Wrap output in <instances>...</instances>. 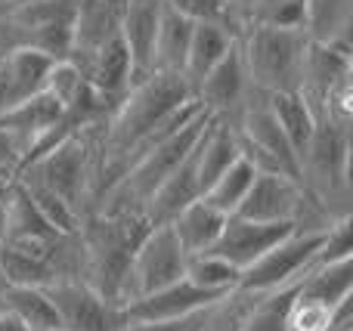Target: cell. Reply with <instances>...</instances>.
<instances>
[{
    "label": "cell",
    "mask_w": 353,
    "mask_h": 331,
    "mask_svg": "<svg viewBox=\"0 0 353 331\" xmlns=\"http://www.w3.org/2000/svg\"><path fill=\"white\" fill-rule=\"evenodd\" d=\"M0 331H28V328H25L12 313H6V310L0 307Z\"/></svg>",
    "instance_id": "30"
},
{
    "label": "cell",
    "mask_w": 353,
    "mask_h": 331,
    "mask_svg": "<svg viewBox=\"0 0 353 331\" xmlns=\"http://www.w3.org/2000/svg\"><path fill=\"white\" fill-rule=\"evenodd\" d=\"M165 3L168 0H124L121 37L130 50V59H134V84L152 74V43Z\"/></svg>",
    "instance_id": "15"
},
{
    "label": "cell",
    "mask_w": 353,
    "mask_h": 331,
    "mask_svg": "<svg viewBox=\"0 0 353 331\" xmlns=\"http://www.w3.org/2000/svg\"><path fill=\"white\" fill-rule=\"evenodd\" d=\"M353 257V233H350V217H341L335 220L329 229H325L323 248L316 251V260L313 266H329V264H341V260Z\"/></svg>",
    "instance_id": "27"
},
{
    "label": "cell",
    "mask_w": 353,
    "mask_h": 331,
    "mask_svg": "<svg viewBox=\"0 0 353 331\" xmlns=\"http://www.w3.org/2000/svg\"><path fill=\"white\" fill-rule=\"evenodd\" d=\"M0 273L6 279V288L10 285H16V288H50V285L59 282L50 260L31 257V254H22L6 245H0Z\"/></svg>",
    "instance_id": "23"
},
{
    "label": "cell",
    "mask_w": 353,
    "mask_h": 331,
    "mask_svg": "<svg viewBox=\"0 0 353 331\" xmlns=\"http://www.w3.org/2000/svg\"><path fill=\"white\" fill-rule=\"evenodd\" d=\"M186 251L180 248L171 226H152L149 235L140 242L130 260V279H128V307L140 297H149L155 291H165L171 285L186 279Z\"/></svg>",
    "instance_id": "6"
},
{
    "label": "cell",
    "mask_w": 353,
    "mask_h": 331,
    "mask_svg": "<svg viewBox=\"0 0 353 331\" xmlns=\"http://www.w3.org/2000/svg\"><path fill=\"white\" fill-rule=\"evenodd\" d=\"M53 59L34 50H12L0 59V115L43 93V81Z\"/></svg>",
    "instance_id": "13"
},
{
    "label": "cell",
    "mask_w": 353,
    "mask_h": 331,
    "mask_svg": "<svg viewBox=\"0 0 353 331\" xmlns=\"http://www.w3.org/2000/svg\"><path fill=\"white\" fill-rule=\"evenodd\" d=\"M220 297H226V295L201 291V288H195L189 279H183V282L171 285V288L134 301L130 307H124V313H128V325L130 322H168V319H183V316L195 313V310L211 307Z\"/></svg>",
    "instance_id": "14"
},
{
    "label": "cell",
    "mask_w": 353,
    "mask_h": 331,
    "mask_svg": "<svg viewBox=\"0 0 353 331\" xmlns=\"http://www.w3.org/2000/svg\"><path fill=\"white\" fill-rule=\"evenodd\" d=\"M59 331H62V328H59Z\"/></svg>",
    "instance_id": "35"
},
{
    "label": "cell",
    "mask_w": 353,
    "mask_h": 331,
    "mask_svg": "<svg viewBox=\"0 0 353 331\" xmlns=\"http://www.w3.org/2000/svg\"><path fill=\"white\" fill-rule=\"evenodd\" d=\"M103 134H105V127H87V130H78V134L65 136V140L56 142L50 152H43L41 158H34L28 167H22L19 177L37 180V183L47 186L50 192H56L68 208H74L81 217H87Z\"/></svg>",
    "instance_id": "4"
},
{
    "label": "cell",
    "mask_w": 353,
    "mask_h": 331,
    "mask_svg": "<svg viewBox=\"0 0 353 331\" xmlns=\"http://www.w3.org/2000/svg\"><path fill=\"white\" fill-rule=\"evenodd\" d=\"M168 226L174 229L180 248L186 251V257H199V254H211L217 245L220 233L226 226V214H220L217 208H211L208 202H192L174 217Z\"/></svg>",
    "instance_id": "17"
},
{
    "label": "cell",
    "mask_w": 353,
    "mask_h": 331,
    "mask_svg": "<svg viewBox=\"0 0 353 331\" xmlns=\"http://www.w3.org/2000/svg\"><path fill=\"white\" fill-rule=\"evenodd\" d=\"M84 78L90 81V87L97 93H103L112 103H121L124 93L134 87V59L130 50L121 37V28L112 31L103 43L90 53V59L81 65Z\"/></svg>",
    "instance_id": "12"
},
{
    "label": "cell",
    "mask_w": 353,
    "mask_h": 331,
    "mask_svg": "<svg viewBox=\"0 0 353 331\" xmlns=\"http://www.w3.org/2000/svg\"><path fill=\"white\" fill-rule=\"evenodd\" d=\"M186 279L201 291H211V295H230V291L239 288L242 273H239L236 266H230L226 260L214 257V254H199V257H189Z\"/></svg>",
    "instance_id": "25"
},
{
    "label": "cell",
    "mask_w": 353,
    "mask_h": 331,
    "mask_svg": "<svg viewBox=\"0 0 353 331\" xmlns=\"http://www.w3.org/2000/svg\"><path fill=\"white\" fill-rule=\"evenodd\" d=\"M143 214H90L81 223V282L112 307H128L130 260L149 235Z\"/></svg>",
    "instance_id": "1"
},
{
    "label": "cell",
    "mask_w": 353,
    "mask_h": 331,
    "mask_svg": "<svg viewBox=\"0 0 353 331\" xmlns=\"http://www.w3.org/2000/svg\"><path fill=\"white\" fill-rule=\"evenodd\" d=\"M12 3H19V0H0V10H6V6H12Z\"/></svg>",
    "instance_id": "32"
},
{
    "label": "cell",
    "mask_w": 353,
    "mask_h": 331,
    "mask_svg": "<svg viewBox=\"0 0 353 331\" xmlns=\"http://www.w3.org/2000/svg\"><path fill=\"white\" fill-rule=\"evenodd\" d=\"M0 59H3V53H0Z\"/></svg>",
    "instance_id": "34"
},
{
    "label": "cell",
    "mask_w": 353,
    "mask_h": 331,
    "mask_svg": "<svg viewBox=\"0 0 353 331\" xmlns=\"http://www.w3.org/2000/svg\"><path fill=\"white\" fill-rule=\"evenodd\" d=\"M254 177H257V171L242 158V155H239V158L232 161V164L226 167V171L220 173V177L205 189L201 202H208L211 208H217L220 214L232 217V214L239 211V204H242V198L248 195V189H251V183H254Z\"/></svg>",
    "instance_id": "22"
},
{
    "label": "cell",
    "mask_w": 353,
    "mask_h": 331,
    "mask_svg": "<svg viewBox=\"0 0 353 331\" xmlns=\"http://www.w3.org/2000/svg\"><path fill=\"white\" fill-rule=\"evenodd\" d=\"M59 316L62 331H124L128 328V313L121 307H112L109 301L87 288L81 279L56 282L43 288Z\"/></svg>",
    "instance_id": "7"
},
{
    "label": "cell",
    "mask_w": 353,
    "mask_h": 331,
    "mask_svg": "<svg viewBox=\"0 0 353 331\" xmlns=\"http://www.w3.org/2000/svg\"><path fill=\"white\" fill-rule=\"evenodd\" d=\"M325 229L319 233H301L294 229L288 239H282L276 248H270L257 264H251L239 279V291L248 295H270L285 285H294L316 260V251L323 248Z\"/></svg>",
    "instance_id": "5"
},
{
    "label": "cell",
    "mask_w": 353,
    "mask_h": 331,
    "mask_svg": "<svg viewBox=\"0 0 353 331\" xmlns=\"http://www.w3.org/2000/svg\"><path fill=\"white\" fill-rule=\"evenodd\" d=\"M307 208V192L298 180L282 173H257L248 195L242 198L239 211L232 217L254 223H294Z\"/></svg>",
    "instance_id": "8"
},
{
    "label": "cell",
    "mask_w": 353,
    "mask_h": 331,
    "mask_svg": "<svg viewBox=\"0 0 353 331\" xmlns=\"http://www.w3.org/2000/svg\"><path fill=\"white\" fill-rule=\"evenodd\" d=\"M301 186L332 217H350V124L316 118L310 146L301 158Z\"/></svg>",
    "instance_id": "2"
},
{
    "label": "cell",
    "mask_w": 353,
    "mask_h": 331,
    "mask_svg": "<svg viewBox=\"0 0 353 331\" xmlns=\"http://www.w3.org/2000/svg\"><path fill=\"white\" fill-rule=\"evenodd\" d=\"M3 288H6V279H3V273H0V295H3Z\"/></svg>",
    "instance_id": "33"
},
{
    "label": "cell",
    "mask_w": 353,
    "mask_h": 331,
    "mask_svg": "<svg viewBox=\"0 0 353 331\" xmlns=\"http://www.w3.org/2000/svg\"><path fill=\"white\" fill-rule=\"evenodd\" d=\"M313 43H350V0H304Z\"/></svg>",
    "instance_id": "21"
},
{
    "label": "cell",
    "mask_w": 353,
    "mask_h": 331,
    "mask_svg": "<svg viewBox=\"0 0 353 331\" xmlns=\"http://www.w3.org/2000/svg\"><path fill=\"white\" fill-rule=\"evenodd\" d=\"M192 28H195V19L183 16L180 10H174L171 3H165V12H161V22H159L155 43H152V72L180 74L183 78V65H186Z\"/></svg>",
    "instance_id": "18"
},
{
    "label": "cell",
    "mask_w": 353,
    "mask_h": 331,
    "mask_svg": "<svg viewBox=\"0 0 353 331\" xmlns=\"http://www.w3.org/2000/svg\"><path fill=\"white\" fill-rule=\"evenodd\" d=\"M307 47L310 37L304 31L273 28L263 22H251L239 31V53L248 84L267 96L301 90Z\"/></svg>",
    "instance_id": "3"
},
{
    "label": "cell",
    "mask_w": 353,
    "mask_h": 331,
    "mask_svg": "<svg viewBox=\"0 0 353 331\" xmlns=\"http://www.w3.org/2000/svg\"><path fill=\"white\" fill-rule=\"evenodd\" d=\"M12 180H16V177H12ZM12 180H3V177H0V217H3V202H6V189H10V183H12Z\"/></svg>",
    "instance_id": "31"
},
{
    "label": "cell",
    "mask_w": 353,
    "mask_h": 331,
    "mask_svg": "<svg viewBox=\"0 0 353 331\" xmlns=\"http://www.w3.org/2000/svg\"><path fill=\"white\" fill-rule=\"evenodd\" d=\"M236 37H239L236 31L223 22H195L189 53H186V65H183V81L192 90V96L199 90V84L205 81V74L230 53Z\"/></svg>",
    "instance_id": "16"
},
{
    "label": "cell",
    "mask_w": 353,
    "mask_h": 331,
    "mask_svg": "<svg viewBox=\"0 0 353 331\" xmlns=\"http://www.w3.org/2000/svg\"><path fill=\"white\" fill-rule=\"evenodd\" d=\"M270 109H273L276 121H279L282 134H285L288 146L298 155V164H301L307 146H310L313 127H316V115H313V109L307 105V99L301 93H273L270 96Z\"/></svg>",
    "instance_id": "19"
},
{
    "label": "cell",
    "mask_w": 353,
    "mask_h": 331,
    "mask_svg": "<svg viewBox=\"0 0 353 331\" xmlns=\"http://www.w3.org/2000/svg\"><path fill=\"white\" fill-rule=\"evenodd\" d=\"M0 307L16 316L28 331H59V316H56L43 288H16V285H10L0 295Z\"/></svg>",
    "instance_id": "20"
},
{
    "label": "cell",
    "mask_w": 353,
    "mask_h": 331,
    "mask_svg": "<svg viewBox=\"0 0 353 331\" xmlns=\"http://www.w3.org/2000/svg\"><path fill=\"white\" fill-rule=\"evenodd\" d=\"M84 84H87L84 72H81L72 59H65V62H53V65H50L47 81H43V93L65 109V105H72V99L78 96Z\"/></svg>",
    "instance_id": "26"
},
{
    "label": "cell",
    "mask_w": 353,
    "mask_h": 331,
    "mask_svg": "<svg viewBox=\"0 0 353 331\" xmlns=\"http://www.w3.org/2000/svg\"><path fill=\"white\" fill-rule=\"evenodd\" d=\"M282 3H288V0H251V12H248V25L251 22H267L270 16H273L276 10H279Z\"/></svg>",
    "instance_id": "29"
},
{
    "label": "cell",
    "mask_w": 353,
    "mask_h": 331,
    "mask_svg": "<svg viewBox=\"0 0 353 331\" xmlns=\"http://www.w3.org/2000/svg\"><path fill=\"white\" fill-rule=\"evenodd\" d=\"M248 74H245L242 65V53H239V37L230 47V53L205 74V81L195 90V99L201 103V109L211 118H220V121L236 124L239 111H242L245 99H248Z\"/></svg>",
    "instance_id": "10"
},
{
    "label": "cell",
    "mask_w": 353,
    "mask_h": 331,
    "mask_svg": "<svg viewBox=\"0 0 353 331\" xmlns=\"http://www.w3.org/2000/svg\"><path fill=\"white\" fill-rule=\"evenodd\" d=\"M31 142L22 134H12V130L0 127V177L12 180L25 164V155H28Z\"/></svg>",
    "instance_id": "28"
},
{
    "label": "cell",
    "mask_w": 353,
    "mask_h": 331,
    "mask_svg": "<svg viewBox=\"0 0 353 331\" xmlns=\"http://www.w3.org/2000/svg\"><path fill=\"white\" fill-rule=\"evenodd\" d=\"M353 74L350 65V43H313L307 47L304 56V74H301V96L319 118L325 105V96L335 90L341 81Z\"/></svg>",
    "instance_id": "11"
},
{
    "label": "cell",
    "mask_w": 353,
    "mask_h": 331,
    "mask_svg": "<svg viewBox=\"0 0 353 331\" xmlns=\"http://www.w3.org/2000/svg\"><path fill=\"white\" fill-rule=\"evenodd\" d=\"M294 229H298L294 223H254V220H242V217H226V226L211 254L226 260L230 266H236L239 273H245L270 248H276L282 239H288Z\"/></svg>",
    "instance_id": "9"
},
{
    "label": "cell",
    "mask_w": 353,
    "mask_h": 331,
    "mask_svg": "<svg viewBox=\"0 0 353 331\" xmlns=\"http://www.w3.org/2000/svg\"><path fill=\"white\" fill-rule=\"evenodd\" d=\"M16 180L25 186V192L31 195L34 208L41 211V217L56 229V233H59V235H78L81 233L84 217H81L74 208H68V204L62 202L56 192H50L47 186H41L37 180H28V177H16Z\"/></svg>",
    "instance_id": "24"
}]
</instances>
